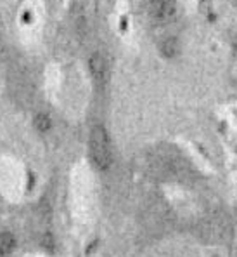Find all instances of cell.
<instances>
[{
	"mask_svg": "<svg viewBox=\"0 0 237 257\" xmlns=\"http://www.w3.org/2000/svg\"><path fill=\"white\" fill-rule=\"evenodd\" d=\"M88 150H90V158H92L94 165L100 171H106L111 167L112 164V151H111V143H109V136L106 128L97 125L92 128L88 139Z\"/></svg>",
	"mask_w": 237,
	"mask_h": 257,
	"instance_id": "cell-1",
	"label": "cell"
},
{
	"mask_svg": "<svg viewBox=\"0 0 237 257\" xmlns=\"http://www.w3.org/2000/svg\"><path fill=\"white\" fill-rule=\"evenodd\" d=\"M176 13L175 0H152L151 14L156 21H170Z\"/></svg>",
	"mask_w": 237,
	"mask_h": 257,
	"instance_id": "cell-2",
	"label": "cell"
},
{
	"mask_svg": "<svg viewBox=\"0 0 237 257\" xmlns=\"http://www.w3.org/2000/svg\"><path fill=\"white\" fill-rule=\"evenodd\" d=\"M88 70H90V75H92L97 82H104V78H106V75H108V63H106V59H104V56L99 54V52L90 56Z\"/></svg>",
	"mask_w": 237,
	"mask_h": 257,
	"instance_id": "cell-3",
	"label": "cell"
},
{
	"mask_svg": "<svg viewBox=\"0 0 237 257\" xmlns=\"http://www.w3.org/2000/svg\"><path fill=\"white\" fill-rule=\"evenodd\" d=\"M160 51H161V54H163L164 58H168V59L175 58V56L180 52L178 40L173 39V37H168V39H164L163 42L160 44Z\"/></svg>",
	"mask_w": 237,
	"mask_h": 257,
	"instance_id": "cell-4",
	"label": "cell"
},
{
	"mask_svg": "<svg viewBox=\"0 0 237 257\" xmlns=\"http://www.w3.org/2000/svg\"><path fill=\"white\" fill-rule=\"evenodd\" d=\"M14 245H16L14 236L10 235V233H2V235H0V255L9 254L14 248Z\"/></svg>",
	"mask_w": 237,
	"mask_h": 257,
	"instance_id": "cell-5",
	"label": "cell"
},
{
	"mask_svg": "<svg viewBox=\"0 0 237 257\" xmlns=\"http://www.w3.org/2000/svg\"><path fill=\"white\" fill-rule=\"evenodd\" d=\"M33 123H35V127L38 128L40 132H47V131H50V127H52V120L47 113H38V115H35Z\"/></svg>",
	"mask_w": 237,
	"mask_h": 257,
	"instance_id": "cell-6",
	"label": "cell"
}]
</instances>
